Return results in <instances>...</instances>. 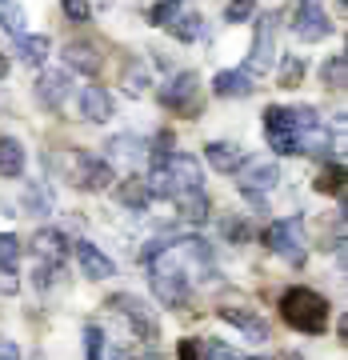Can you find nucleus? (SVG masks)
<instances>
[{"label": "nucleus", "mask_w": 348, "mask_h": 360, "mask_svg": "<svg viewBox=\"0 0 348 360\" xmlns=\"http://www.w3.org/2000/svg\"><path fill=\"white\" fill-rule=\"evenodd\" d=\"M281 316H284V324H292L297 333L316 336V333H324V324H328V300H324L321 292L304 288V284H292V288H284V296H281Z\"/></svg>", "instance_id": "1"}, {"label": "nucleus", "mask_w": 348, "mask_h": 360, "mask_svg": "<svg viewBox=\"0 0 348 360\" xmlns=\"http://www.w3.org/2000/svg\"><path fill=\"white\" fill-rule=\"evenodd\" d=\"M148 281H153V296L165 309H184V300H188V276H184L172 245H168L160 257L148 260Z\"/></svg>", "instance_id": "2"}, {"label": "nucleus", "mask_w": 348, "mask_h": 360, "mask_svg": "<svg viewBox=\"0 0 348 360\" xmlns=\"http://www.w3.org/2000/svg\"><path fill=\"white\" fill-rule=\"evenodd\" d=\"M264 248H269V252H276V257H284V260H292V264H300V260H304V252H309L304 220L288 217V220L269 224V229H264Z\"/></svg>", "instance_id": "3"}, {"label": "nucleus", "mask_w": 348, "mask_h": 360, "mask_svg": "<svg viewBox=\"0 0 348 360\" xmlns=\"http://www.w3.org/2000/svg\"><path fill=\"white\" fill-rule=\"evenodd\" d=\"M108 309H112L116 316H124V321L136 328V336H141L144 345H156V316H153V309L144 304L141 296L116 292V296H108Z\"/></svg>", "instance_id": "4"}, {"label": "nucleus", "mask_w": 348, "mask_h": 360, "mask_svg": "<svg viewBox=\"0 0 348 360\" xmlns=\"http://www.w3.org/2000/svg\"><path fill=\"white\" fill-rule=\"evenodd\" d=\"M276 68V16H260L257 20V40H252V56H248L245 72H272Z\"/></svg>", "instance_id": "5"}, {"label": "nucleus", "mask_w": 348, "mask_h": 360, "mask_svg": "<svg viewBox=\"0 0 348 360\" xmlns=\"http://www.w3.org/2000/svg\"><path fill=\"white\" fill-rule=\"evenodd\" d=\"M292 32H297V40H304V44H316V40H324L333 32V20H328V13L321 8V0H300Z\"/></svg>", "instance_id": "6"}, {"label": "nucleus", "mask_w": 348, "mask_h": 360, "mask_svg": "<svg viewBox=\"0 0 348 360\" xmlns=\"http://www.w3.org/2000/svg\"><path fill=\"white\" fill-rule=\"evenodd\" d=\"M196 92H200V77H196V72H176V77L160 89V104H165V108H176V112H200Z\"/></svg>", "instance_id": "7"}, {"label": "nucleus", "mask_w": 348, "mask_h": 360, "mask_svg": "<svg viewBox=\"0 0 348 360\" xmlns=\"http://www.w3.org/2000/svg\"><path fill=\"white\" fill-rule=\"evenodd\" d=\"M236 172H240V193H269L281 184V165L272 160H248Z\"/></svg>", "instance_id": "8"}, {"label": "nucleus", "mask_w": 348, "mask_h": 360, "mask_svg": "<svg viewBox=\"0 0 348 360\" xmlns=\"http://www.w3.org/2000/svg\"><path fill=\"white\" fill-rule=\"evenodd\" d=\"M168 168V176H172V184H176V193H184V188H200V180H205V172H200V160L188 153H168L160 156Z\"/></svg>", "instance_id": "9"}, {"label": "nucleus", "mask_w": 348, "mask_h": 360, "mask_svg": "<svg viewBox=\"0 0 348 360\" xmlns=\"http://www.w3.org/2000/svg\"><path fill=\"white\" fill-rule=\"evenodd\" d=\"M68 92H72V84H68V72H60V68H49V72L37 80V101L44 104L49 112H56V108L68 101Z\"/></svg>", "instance_id": "10"}, {"label": "nucleus", "mask_w": 348, "mask_h": 360, "mask_svg": "<svg viewBox=\"0 0 348 360\" xmlns=\"http://www.w3.org/2000/svg\"><path fill=\"white\" fill-rule=\"evenodd\" d=\"M80 116L92 120V124H104V120H112V96L96 84H84L80 89Z\"/></svg>", "instance_id": "11"}, {"label": "nucleus", "mask_w": 348, "mask_h": 360, "mask_svg": "<svg viewBox=\"0 0 348 360\" xmlns=\"http://www.w3.org/2000/svg\"><path fill=\"white\" fill-rule=\"evenodd\" d=\"M205 160L217 168V172H236V168L245 165V148L232 144V141H208L205 144Z\"/></svg>", "instance_id": "12"}, {"label": "nucleus", "mask_w": 348, "mask_h": 360, "mask_svg": "<svg viewBox=\"0 0 348 360\" xmlns=\"http://www.w3.org/2000/svg\"><path fill=\"white\" fill-rule=\"evenodd\" d=\"M77 264H80V272H84L89 281H108V276L116 272L112 260L104 257L96 245H89V240H80V245H77Z\"/></svg>", "instance_id": "13"}, {"label": "nucleus", "mask_w": 348, "mask_h": 360, "mask_svg": "<svg viewBox=\"0 0 348 360\" xmlns=\"http://www.w3.org/2000/svg\"><path fill=\"white\" fill-rule=\"evenodd\" d=\"M176 212H181V220H188V224H208L212 205H208V196L200 193V188H184V193H176Z\"/></svg>", "instance_id": "14"}, {"label": "nucleus", "mask_w": 348, "mask_h": 360, "mask_svg": "<svg viewBox=\"0 0 348 360\" xmlns=\"http://www.w3.org/2000/svg\"><path fill=\"white\" fill-rule=\"evenodd\" d=\"M252 89H257V84H252V77H248L245 68H228V72H217V77H212V92H217V96H228V101L248 96Z\"/></svg>", "instance_id": "15"}, {"label": "nucleus", "mask_w": 348, "mask_h": 360, "mask_svg": "<svg viewBox=\"0 0 348 360\" xmlns=\"http://www.w3.org/2000/svg\"><path fill=\"white\" fill-rule=\"evenodd\" d=\"M32 248H37V257L40 260H60L68 257V236L60 229H40L37 236H32Z\"/></svg>", "instance_id": "16"}, {"label": "nucleus", "mask_w": 348, "mask_h": 360, "mask_svg": "<svg viewBox=\"0 0 348 360\" xmlns=\"http://www.w3.org/2000/svg\"><path fill=\"white\" fill-rule=\"evenodd\" d=\"M25 165H28V156H25V144L13 141V136H0V176H25Z\"/></svg>", "instance_id": "17"}, {"label": "nucleus", "mask_w": 348, "mask_h": 360, "mask_svg": "<svg viewBox=\"0 0 348 360\" xmlns=\"http://www.w3.org/2000/svg\"><path fill=\"white\" fill-rule=\"evenodd\" d=\"M20 205H25V212H32V217H49L52 208H56V200H52V188L44 180H28Z\"/></svg>", "instance_id": "18"}, {"label": "nucleus", "mask_w": 348, "mask_h": 360, "mask_svg": "<svg viewBox=\"0 0 348 360\" xmlns=\"http://www.w3.org/2000/svg\"><path fill=\"white\" fill-rule=\"evenodd\" d=\"M49 52H52L49 37H28V32H20V37H16V56H20V65L40 68L44 60H49Z\"/></svg>", "instance_id": "19"}, {"label": "nucleus", "mask_w": 348, "mask_h": 360, "mask_svg": "<svg viewBox=\"0 0 348 360\" xmlns=\"http://www.w3.org/2000/svg\"><path fill=\"white\" fill-rule=\"evenodd\" d=\"M220 316L228 324H236L248 340H269V324L260 321L257 312H245V309H220Z\"/></svg>", "instance_id": "20"}, {"label": "nucleus", "mask_w": 348, "mask_h": 360, "mask_svg": "<svg viewBox=\"0 0 348 360\" xmlns=\"http://www.w3.org/2000/svg\"><path fill=\"white\" fill-rule=\"evenodd\" d=\"M65 65L89 77V72L101 68V52L92 49V44H84V40H77V44H68V49H65Z\"/></svg>", "instance_id": "21"}, {"label": "nucleus", "mask_w": 348, "mask_h": 360, "mask_svg": "<svg viewBox=\"0 0 348 360\" xmlns=\"http://www.w3.org/2000/svg\"><path fill=\"white\" fill-rule=\"evenodd\" d=\"M112 165H104V160H92L89 156V165H84V176H80V188H89V193H108L112 188Z\"/></svg>", "instance_id": "22"}, {"label": "nucleus", "mask_w": 348, "mask_h": 360, "mask_svg": "<svg viewBox=\"0 0 348 360\" xmlns=\"http://www.w3.org/2000/svg\"><path fill=\"white\" fill-rule=\"evenodd\" d=\"M116 196H120V205L132 208V212H144V208H148V200H153V196H148V188H144V180H136V176L120 180Z\"/></svg>", "instance_id": "23"}, {"label": "nucleus", "mask_w": 348, "mask_h": 360, "mask_svg": "<svg viewBox=\"0 0 348 360\" xmlns=\"http://www.w3.org/2000/svg\"><path fill=\"white\" fill-rule=\"evenodd\" d=\"M120 84H124V92H129V96H144V92H148V84H153V72H148V65H141V60H136V65L124 68Z\"/></svg>", "instance_id": "24"}, {"label": "nucleus", "mask_w": 348, "mask_h": 360, "mask_svg": "<svg viewBox=\"0 0 348 360\" xmlns=\"http://www.w3.org/2000/svg\"><path fill=\"white\" fill-rule=\"evenodd\" d=\"M165 28H168V32H172L176 40H184V44H188V40L200 37V16H196V13H176Z\"/></svg>", "instance_id": "25"}, {"label": "nucleus", "mask_w": 348, "mask_h": 360, "mask_svg": "<svg viewBox=\"0 0 348 360\" xmlns=\"http://www.w3.org/2000/svg\"><path fill=\"white\" fill-rule=\"evenodd\" d=\"M264 132H297V116H292V108L269 104V108H264Z\"/></svg>", "instance_id": "26"}, {"label": "nucleus", "mask_w": 348, "mask_h": 360, "mask_svg": "<svg viewBox=\"0 0 348 360\" xmlns=\"http://www.w3.org/2000/svg\"><path fill=\"white\" fill-rule=\"evenodd\" d=\"M344 77H348V65H344V52H336L321 65V80L324 89H344Z\"/></svg>", "instance_id": "27"}, {"label": "nucleus", "mask_w": 348, "mask_h": 360, "mask_svg": "<svg viewBox=\"0 0 348 360\" xmlns=\"http://www.w3.org/2000/svg\"><path fill=\"white\" fill-rule=\"evenodd\" d=\"M25 20L28 16L16 0H0V28H8L13 37H20V32H25Z\"/></svg>", "instance_id": "28"}, {"label": "nucleus", "mask_w": 348, "mask_h": 360, "mask_svg": "<svg viewBox=\"0 0 348 360\" xmlns=\"http://www.w3.org/2000/svg\"><path fill=\"white\" fill-rule=\"evenodd\" d=\"M312 184H316V193H340V188H344V165H324L321 168V176L312 180Z\"/></svg>", "instance_id": "29"}, {"label": "nucleus", "mask_w": 348, "mask_h": 360, "mask_svg": "<svg viewBox=\"0 0 348 360\" xmlns=\"http://www.w3.org/2000/svg\"><path fill=\"white\" fill-rule=\"evenodd\" d=\"M108 153H112L116 160H120V156H124V160H144V144L136 141V136H112V141H108Z\"/></svg>", "instance_id": "30"}, {"label": "nucleus", "mask_w": 348, "mask_h": 360, "mask_svg": "<svg viewBox=\"0 0 348 360\" xmlns=\"http://www.w3.org/2000/svg\"><path fill=\"white\" fill-rule=\"evenodd\" d=\"M84 356L89 360H108V340H104V333L96 328V324L84 328Z\"/></svg>", "instance_id": "31"}, {"label": "nucleus", "mask_w": 348, "mask_h": 360, "mask_svg": "<svg viewBox=\"0 0 348 360\" xmlns=\"http://www.w3.org/2000/svg\"><path fill=\"white\" fill-rule=\"evenodd\" d=\"M300 80H304V60H300V56H284L281 60V84L284 89H300Z\"/></svg>", "instance_id": "32"}, {"label": "nucleus", "mask_w": 348, "mask_h": 360, "mask_svg": "<svg viewBox=\"0 0 348 360\" xmlns=\"http://www.w3.org/2000/svg\"><path fill=\"white\" fill-rule=\"evenodd\" d=\"M252 13H257V0H228V8H224V20H228V25H245Z\"/></svg>", "instance_id": "33"}, {"label": "nucleus", "mask_w": 348, "mask_h": 360, "mask_svg": "<svg viewBox=\"0 0 348 360\" xmlns=\"http://www.w3.org/2000/svg\"><path fill=\"white\" fill-rule=\"evenodd\" d=\"M269 144H272V153H276V156H292V153H300L297 132H269Z\"/></svg>", "instance_id": "34"}, {"label": "nucleus", "mask_w": 348, "mask_h": 360, "mask_svg": "<svg viewBox=\"0 0 348 360\" xmlns=\"http://www.w3.org/2000/svg\"><path fill=\"white\" fill-rule=\"evenodd\" d=\"M176 13H181V0H160V4L148 8V25H168Z\"/></svg>", "instance_id": "35"}, {"label": "nucleus", "mask_w": 348, "mask_h": 360, "mask_svg": "<svg viewBox=\"0 0 348 360\" xmlns=\"http://www.w3.org/2000/svg\"><path fill=\"white\" fill-rule=\"evenodd\" d=\"M16 257H20V240L13 232H0V264H16Z\"/></svg>", "instance_id": "36"}, {"label": "nucleus", "mask_w": 348, "mask_h": 360, "mask_svg": "<svg viewBox=\"0 0 348 360\" xmlns=\"http://www.w3.org/2000/svg\"><path fill=\"white\" fill-rule=\"evenodd\" d=\"M65 16L72 20V25H84V20L92 16V4L89 0H65Z\"/></svg>", "instance_id": "37"}, {"label": "nucleus", "mask_w": 348, "mask_h": 360, "mask_svg": "<svg viewBox=\"0 0 348 360\" xmlns=\"http://www.w3.org/2000/svg\"><path fill=\"white\" fill-rule=\"evenodd\" d=\"M200 360H240V356H236L228 345H220V340H208V345L200 348Z\"/></svg>", "instance_id": "38"}, {"label": "nucleus", "mask_w": 348, "mask_h": 360, "mask_svg": "<svg viewBox=\"0 0 348 360\" xmlns=\"http://www.w3.org/2000/svg\"><path fill=\"white\" fill-rule=\"evenodd\" d=\"M20 292V276L13 272V264H0V296H16Z\"/></svg>", "instance_id": "39"}, {"label": "nucleus", "mask_w": 348, "mask_h": 360, "mask_svg": "<svg viewBox=\"0 0 348 360\" xmlns=\"http://www.w3.org/2000/svg\"><path fill=\"white\" fill-rule=\"evenodd\" d=\"M176 360H200V340H193V336L181 340V345H176Z\"/></svg>", "instance_id": "40"}, {"label": "nucleus", "mask_w": 348, "mask_h": 360, "mask_svg": "<svg viewBox=\"0 0 348 360\" xmlns=\"http://www.w3.org/2000/svg\"><path fill=\"white\" fill-rule=\"evenodd\" d=\"M168 153H172V132H160L153 141V156H168Z\"/></svg>", "instance_id": "41"}, {"label": "nucleus", "mask_w": 348, "mask_h": 360, "mask_svg": "<svg viewBox=\"0 0 348 360\" xmlns=\"http://www.w3.org/2000/svg\"><path fill=\"white\" fill-rule=\"evenodd\" d=\"M0 360H20V345L16 340H0Z\"/></svg>", "instance_id": "42"}, {"label": "nucleus", "mask_w": 348, "mask_h": 360, "mask_svg": "<svg viewBox=\"0 0 348 360\" xmlns=\"http://www.w3.org/2000/svg\"><path fill=\"white\" fill-rule=\"evenodd\" d=\"M4 72H8V60H4V56H0V77H4Z\"/></svg>", "instance_id": "43"}, {"label": "nucleus", "mask_w": 348, "mask_h": 360, "mask_svg": "<svg viewBox=\"0 0 348 360\" xmlns=\"http://www.w3.org/2000/svg\"><path fill=\"white\" fill-rule=\"evenodd\" d=\"M248 360H272V356H248Z\"/></svg>", "instance_id": "44"}, {"label": "nucleus", "mask_w": 348, "mask_h": 360, "mask_svg": "<svg viewBox=\"0 0 348 360\" xmlns=\"http://www.w3.org/2000/svg\"><path fill=\"white\" fill-rule=\"evenodd\" d=\"M340 4H344V0H340Z\"/></svg>", "instance_id": "45"}]
</instances>
